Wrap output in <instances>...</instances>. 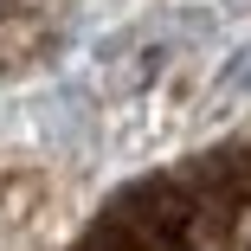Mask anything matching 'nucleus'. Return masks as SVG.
I'll return each mask as SVG.
<instances>
[{
  "mask_svg": "<svg viewBox=\"0 0 251 251\" xmlns=\"http://www.w3.org/2000/svg\"><path fill=\"white\" fill-rule=\"evenodd\" d=\"M226 90H245V97H251V45H245V52L226 65Z\"/></svg>",
  "mask_w": 251,
  "mask_h": 251,
  "instance_id": "nucleus-1",
  "label": "nucleus"
}]
</instances>
